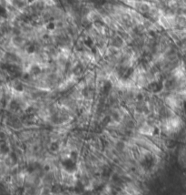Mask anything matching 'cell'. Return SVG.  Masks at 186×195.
<instances>
[{"label": "cell", "mask_w": 186, "mask_h": 195, "mask_svg": "<svg viewBox=\"0 0 186 195\" xmlns=\"http://www.w3.org/2000/svg\"><path fill=\"white\" fill-rule=\"evenodd\" d=\"M6 16H7V10H6V8L3 5H0V17L6 18Z\"/></svg>", "instance_id": "obj_1"}]
</instances>
